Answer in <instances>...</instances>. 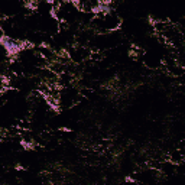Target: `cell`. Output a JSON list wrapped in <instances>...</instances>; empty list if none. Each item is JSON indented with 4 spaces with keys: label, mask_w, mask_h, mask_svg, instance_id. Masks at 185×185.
Wrapping results in <instances>:
<instances>
[{
    "label": "cell",
    "mask_w": 185,
    "mask_h": 185,
    "mask_svg": "<svg viewBox=\"0 0 185 185\" xmlns=\"http://www.w3.org/2000/svg\"><path fill=\"white\" fill-rule=\"evenodd\" d=\"M84 74H85V73H84ZM87 75H88V81H97L94 77H91L90 74H87ZM83 81H87V80H84V78H83ZM83 85H84L85 88H88V90H92V84H91V83H85V84H83Z\"/></svg>",
    "instance_id": "6da1fadb"
}]
</instances>
